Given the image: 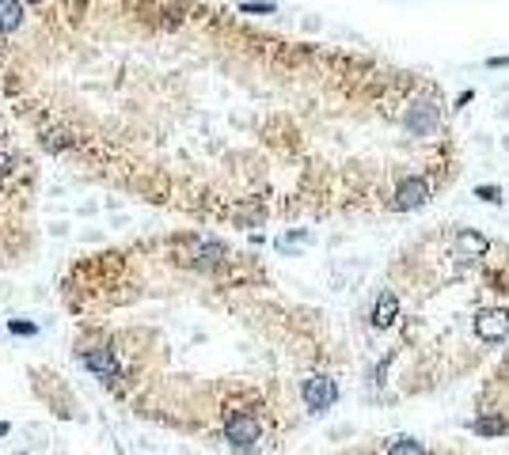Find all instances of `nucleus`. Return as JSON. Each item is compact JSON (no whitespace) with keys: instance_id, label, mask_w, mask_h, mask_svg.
<instances>
[{"instance_id":"nucleus-2","label":"nucleus","mask_w":509,"mask_h":455,"mask_svg":"<svg viewBox=\"0 0 509 455\" xmlns=\"http://www.w3.org/2000/svg\"><path fill=\"white\" fill-rule=\"evenodd\" d=\"M224 440H228L236 452H255V444L262 440V425H258L255 413L232 410L228 418H224Z\"/></svg>"},{"instance_id":"nucleus-4","label":"nucleus","mask_w":509,"mask_h":455,"mask_svg":"<svg viewBox=\"0 0 509 455\" xmlns=\"http://www.w3.org/2000/svg\"><path fill=\"white\" fill-rule=\"evenodd\" d=\"M475 334L483 341H502L509 334V311L506 307H487L475 315Z\"/></svg>"},{"instance_id":"nucleus-1","label":"nucleus","mask_w":509,"mask_h":455,"mask_svg":"<svg viewBox=\"0 0 509 455\" xmlns=\"http://www.w3.org/2000/svg\"><path fill=\"white\" fill-rule=\"evenodd\" d=\"M441 175H407L399 186H395L392 201L387 205L395 209V213H410V209L426 205V201L433 198V182H437Z\"/></svg>"},{"instance_id":"nucleus-12","label":"nucleus","mask_w":509,"mask_h":455,"mask_svg":"<svg viewBox=\"0 0 509 455\" xmlns=\"http://www.w3.org/2000/svg\"><path fill=\"white\" fill-rule=\"evenodd\" d=\"M240 12H251V15H270V12H278V4H274V0H240Z\"/></svg>"},{"instance_id":"nucleus-10","label":"nucleus","mask_w":509,"mask_h":455,"mask_svg":"<svg viewBox=\"0 0 509 455\" xmlns=\"http://www.w3.org/2000/svg\"><path fill=\"white\" fill-rule=\"evenodd\" d=\"M384 455H426V448L415 440V436H395V440L387 444Z\"/></svg>"},{"instance_id":"nucleus-6","label":"nucleus","mask_w":509,"mask_h":455,"mask_svg":"<svg viewBox=\"0 0 509 455\" xmlns=\"http://www.w3.org/2000/svg\"><path fill=\"white\" fill-rule=\"evenodd\" d=\"M487 250H490L487 235L472 232V228H464V232H456V243H452V258H460V262H472V258L487 255Z\"/></svg>"},{"instance_id":"nucleus-14","label":"nucleus","mask_w":509,"mask_h":455,"mask_svg":"<svg viewBox=\"0 0 509 455\" xmlns=\"http://www.w3.org/2000/svg\"><path fill=\"white\" fill-rule=\"evenodd\" d=\"M12 167H15V160H12V156H0V175H8Z\"/></svg>"},{"instance_id":"nucleus-7","label":"nucleus","mask_w":509,"mask_h":455,"mask_svg":"<svg viewBox=\"0 0 509 455\" xmlns=\"http://www.w3.org/2000/svg\"><path fill=\"white\" fill-rule=\"evenodd\" d=\"M84 364H87V372H95L99 379H118V372H122L110 349H84Z\"/></svg>"},{"instance_id":"nucleus-13","label":"nucleus","mask_w":509,"mask_h":455,"mask_svg":"<svg viewBox=\"0 0 509 455\" xmlns=\"http://www.w3.org/2000/svg\"><path fill=\"white\" fill-rule=\"evenodd\" d=\"M8 330H12V334H19V338H31V334H38V323H27V319H8Z\"/></svg>"},{"instance_id":"nucleus-5","label":"nucleus","mask_w":509,"mask_h":455,"mask_svg":"<svg viewBox=\"0 0 509 455\" xmlns=\"http://www.w3.org/2000/svg\"><path fill=\"white\" fill-rule=\"evenodd\" d=\"M224 258H228V250H224V243L217 239H194L190 243V266H198V270H213V266H221Z\"/></svg>"},{"instance_id":"nucleus-3","label":"nucleus","mask_w":509,"mask_h":455,"mask_svg":"<svg viewBox=\"0 0 509 455\" xmlns=\"http://www.w3.org/2000/svg\"><path fill=\"white\" fill-rule=\"evenodd\" d=\"M301 398H304V406H308L312 413H327L331 406L338 402V387H335L331 376H312V379H304Z\"/></svg>"},{"instance_id":"nucleus-8","label":"nucleus","mask_w":509,"mask_h":455,"mask_svg":"<svg viewBox=\"0 0 509 455\" xmlns=\"http://www.w3.org/2000/svg\"><path fill=\"white\" fill-rule=\"evenodd\" d=\"M395 315H399V300L392 296V292H384L381 300H376V307H373V327H392L395 323Z\"/></svg>"},{"instance_id":"nucleus-9","label":"nucleus","mask_w":509,"mask_h":455,"mask_svg":"<svg viewBox=\"0 0 509 455\" xmlns=\"http://www.w3.org/2000/svg\"><path fill=\"white\" fill-rule=\"evenodd\" d=\"M23 19V0H0V35L15 31Z\"/></svg>"},{"instance_id":"nucleus-11","label":"nucleus","mask_w":509,"mask_h":455,"mask_svg":"<svg viewBox=\"0 0 509 455\" xmlns=\"http://www.w3.org/2000/svg\"><path fill=\"white\" fill-rule=\"evenodd\" d=\"M475 433L479 436H498V433H506V421L502 418H483V421H475Z\"/></svg>"},{"instance_id":"nucleus-15","label":"nucleus","mask_w":509,"mask_h":455,"mask_svg":"<svg viewBox=\"0 0 509 455\" xmlns=\"http://www.w3.org/2000/svg\"><path fill=\"white\" fill-rule=\"evenodd\" d=\"M8 433H12V425H4V421H0V436H8Z\"/></svg>"}]
</instances>
